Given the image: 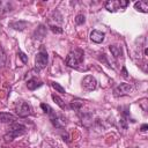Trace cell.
<instances>
[{
    "label": "cell",
    "mask_w": 148,
    "mask_h": 148,
    "mask_svg": "<svg viewBox=\"0 0 148 148\" xmlns=\"http://www.w3.org/2000/svg\"><path fill=\"white\" fill-rule=\"evenodd\" d=\"M83 51L81 49H75L71 51L66 58V65L72 68H77L79 65L83 61Z\"/></svg>",
    "instance_id": "cell-1"
},
{
    "label": "cell",
    "mask_w": 148,
    "mask_h": 148,
    "mask_svg": "<svg viewBox=\"0 0 148 148\" xmlns=\"http://www.w3.org/2000/svg\"><path fill=\"white\" fill-rule=\"evenodd\" d=\"M25 131H27V127H25L24 125L17 124V123H13V124L9 126L7 133L3 135V139H5L6 142H9V141L14 140L16 136L22 135L23 133H25Z\"/></svg>",
    "instance_id": "cell-2"
},
{
    "label": "cell",
    "mask_w": 148,
    "mask_h": 148,
    "mask_svg": "<svg viewBox=\"0 0 148 148\" xmlns=\"http://www.w3.org/2000/svg\"><path fill=\"white\" fill-rule=\"evenodd\" d=\"M47 60H49L47 52H46L44 49H40V51L36 54V58H35V65H36V68H38V69H43V68H45L46 65H47Z\"/></svg>",
    "instance_id": "cell-3"
},
{
    "label": "cell",
    "mask_w": 148,
    "mask_h": 148,
    "mask_svg": "<svg viewBox=\"0 0 148 148\" xmlns=\"http://www.w3.org/2000/svg\"><path fill=\"white\" fill-rule=\"evenodd\" d=\"M132 91H133V86L132 84H130V83H120L113 89V95L116 97H120V96L130 95Z\"/></svg>",
    "instance_id": "cell-4"
},
{
    "label": "cell",
    "mask_w": 148,
    "mask_h": 148,
    "mask_svg": "<svg viewBox=\"0 0 148 148\" xmlns=\"http://www.w3.org/2000/svg\"><path fill=\"white\" fill-rule=\"evenodd\" d=\"M97 87V80L92 75H87L82 80V88L87 91H92Z\"/></svg>",
    "instance_id": "cell-5"
},
{
    "label": "cell",
    "mask_w": 148,
    "mask_h": 148,
    "mask_svg": "<svg viewBox=\"0 0 148 148\" xmlns=\"http://www.w3.org/2000/svg\"><path fill=\"white\" fill-rule=\"evenodd\" d=\"M16 113H17L18 117H22V118L28 117V116L31 114V108H30V105L27 102L21 101L16 105Z\"/></svg>",
    "instance_id": "cell-6"
},
{
    "label": "cell",
    "mask_w": 148,
    "mask_h": 148,
    "mask_svg": "<svg viewBox=\"0 0 148 148\" xmlns=\"http://www.w3.org/2000/svg\"><path fill=\"white\" fill-rule=\"evenodd\" d=\"M104 32L102 31H98V30H92L90 32V39L94 42V43H102L104 40Z\"/></svg>",
    "instance_id": "cell-7"
},
{
    "label": "cell",
    "mask_w": 148,
    "mask_h": 148,
    "mask_svg": "<svg viewBox=\"0 0 148 148\" xmlns=\"http://www.w3.org/2000/svg\"><path fill=\"white\" fill-rule=\"evenodd\" d=\"M16 117L8 112H0V121L1 123H14Z\"/></svg>",
    "instance_id": "cell-8"
},
{
    "label": "cell",
    "mask_w": 148,
    "mask_h": 148,
    "mask_svg": "<svg viewBox=\"0 0 148 148\" xmlns=\"http://www.w3.org/2000/svg\"><path fill=\"white\" fill-rule=\"evenodd\" d=\"M134 8L141 13H148V2L147 1H138L134 3Z\"/></svg>",
    "instance_id": "cell-9"
},
{
    "label": "cell",
    "mask_w": 148,
    "mask_h": 148,
    "mask_svg": "<svg viewBox=\"0 0 148 148\" xmlns=\"http://www.w3.org/2000/svg\"><path fill=\"white\" fill-rule=\"evenodd\" d=\"M27 24H28L27 21H15V22L9 23L10 28H13V29H15V30H18V31H22V30L27 27Z\"/></svg>",
    "instance_id": "cell-10"
},
{
    "label": "cell",
    "mask_w": 148,
    "mask_h": 148,
    "mask_svg": "<svg viewBox=\"0 0 148 148\" xmlns=\"http://www.w3.org/2000/svg\"><path fill=\"white\" fill-rule=\"evenodd\" d=\"M105 8L109 10V12H116L117 9H119L120 8V6H119V1H108V2H105Z\"/></svg>",
    "instance_id": "cell-11"
},
{
    "label": "cell",
    "mask_w": 148,
    "mask_h": 148,
    "mask_svg": "<svg viewBox=\"0 0 148 148\" xmlns=\"http://www.w3.org/2000/svg\"><path fill=\"white\" fill-rule=\"evenodd\" d=\"M42 84H43V83L39 82V81H37V79H35V77L30 79V80L27 82V87H28L29 90H35V89H37L38 87H40Z\"/></svg>",
    "instance_id": "cell-12"
},
{
    "label": "cell",
    "mask_w": 148,
    "mask_h": 148,
    "mask_svg": "<svg viewBox=\"0 0 148 148\" xmlns=\"http://www.w3.org/2000/svg\"><path fill=\"white\" fill-rule=\"evenodd\" d=\"M45 32H46V28H44V25H39L35 31V35H34L35 39H42L45 36Z\"/></svg>",
    "instance_id": "cell-13"
},
{
    "label": "cell",
    "mask_w": 148,
    "mask_h": 148,
    "mask_svg": "<svg viewBox=\"0 0 148 148\" xmlns=\"http://www.w3.org/2000/svg\"><path fill=\"white\" fill-rule=\"evenodd\" d=\"M83 105V102L82 101H80V99H76V101H72L71 103H69V108L72 109V110H74V111H79L80 109H81V106Z\"/></svg>",
    "instance_id": "cell-14"
},
{
    "label": "cell",
    "mask_w": 148,
    "mask_h": 148,
    "mask_svg": "<svg viewBox=\"0 0 148 148\" xmlns=\"http://www.w3.org/2000/svg\"><path fill=\"white\" fill-rule=\"evenodd\" d=\"M109 49H110V51H111V53H112V56L114 58H118L121 54V49L119 46H117V45H110Z\"/></svg>",
    "instance_id": "cell-15"
},
{
    "label": "cell",
    "mask_w": 148,
    "mask_h": 148,
    "mask_svg": "<svg viewBox=\"0 0 148 148\" xmlns=\"http://www.w3.org/2000/svg\"><path fill=\"white\" fill-rule=\"evenodd\" d=\"M52 99H53V101L56 102V104H57V105H59V106H60L62 110H65V109L67 108V106H66V104L64 103V101H62V99H61L59 96H57L56 94H53V95H52Z\"/></svg>",
    "instance_id": "cell-16"
},
{
    "label": "cell",
    "mask_w": 148,
    "mask_h": 148,
    "mask_svg": "<svg viewBox=\"0 0 148 148\" xmlns=\"http://www.w3.org/2000/svg\"><path fill=\"white\" fill-rule=\"evenodd\" d=\"M40 108H42V109H43V111H44V112H45L46 114H49L50 117H51L52 114H54V113H56V112L53 111V109H52V108H51V106H50L49 104L42 103V104H40Z\"/></svg>",
    "instance_id": "cell-17"
},
{
    "label": "cell",
    "mask_w": 148,
    "mask_h": 148,
    "mask_svg": "<svg viewBox=\"0 0 148 148\" xmlns=\"http://www.w3.org/2000/svg\"><path fill=\"white\" fill-rule=\"evenodd\" d=\"M6 64V53L3 51V49L0 46V68L3 67Z\"/></svg>",
    "instance_id": "cell-18"
},
{
    "label": "cell",
    "mask_w": 148,
    "mask_h": 148,
    "mask_svg": "<svg viewBox=\"0 0 148 148\" xmlns=\"http://www.w3.org/2000/svg\"><path fill=\"white\" fill-rule=\"evenodd\" d=\"M52 87L56 89V91H58V92H61V94H65L66 91H65V88L62 87V86H60V83H58V82H52Z\"/></svg>",
    "instance_id": "cell-19"
},
{
    "label": "cell",
    "mask_w": 148,
    "mask_h": 148,
    "mask_svg": "<svg viewBox=\"0 0 148 148\" xmlns=\"http://www.w3.org/2000/svg\"><path fill=\"white\" fill-rule=\"evenodd\" d=\"M84 21H86V17H84V15L83 14H77L76 15V17H75V23L76 24H83L84 23Z\"/></svg>",
    "instance_id": "cell-20"
},
{
    "label": "cell",
    "mask_w": 148,
    "mask_h": 148,
    "mask_svg": "<svg viewBox=\"0 0 148 148\" xmlns=\"http://www.w3.org/2000/svg\"><path fill=\"white\" fill-rule=\"evenodd\" d=\"M17 56H18V58L22 60V62H23V64H27V62H28V57L25 56V53H23L22 51H18Z\"/></svg>",
    "instance_id": "cell-21"
},
{
    "label": "cell",
    "mask_w": 148,
    "mask_h": 148,
    "mask_svg": "<svg viewBox=\"0 0 148 148\" xmlns=\"http://www.w3.org/2000/svg\"><path fill=\"white\" fill-rule=\"evenodd\" d=\"M50 29H51V31L54 32V34H61V32H62V29H61L60 27H57V25H50Z\"/></svg>",
    "instance_id": "cell-22"
},
{
    "label": "cell",
    "mask_w": 148,
    "mask_h": 148,
    "mask_svg": "<svg viewBox=\"0 0 148 148\" xmlns=\"http://www.w3.org/2000/svg\"><path fill=\"white\" fill-rule=\"evenodd\" d=\"M128 3H130L128 1H124V0H120V1H119V6H120V9H121V8H125V7H127V6H128Z\"/></svg>",
    "instance_id": "cell-23"
},
{
    "label": "cell",
    "mask_w": 148,
    "mask_h": 148,
    "mask_svg": "<svg viewBox=\"0 0 148 148\" xmlns=\"http://www.w3.org/2000/svg\"><path fill=\"white\" fill-rule=\"evenodd\" d=\"M121 75H123L124 77H128V73H127L126 67H123V68H121Z\"/></svg>",
    "instance_id": "cell-24"
},
{
    "label": "cell",
    "mask_w": 148,
    "mask_h": 148,
    "mask_svg": "<svg viewBox=\"0 0 148 148\" xmlns=\"http://www.w3.org/2000/svg\"><path fill=\"white\" fill-rule=\"evenodd\" d=\"M120 123H121V125H123V127L124 128H127V124H126V119L123 117L121 119H120Z\"/></svg>",
    "instance_id": "cell-25"
},
{
    "label": "cell",
    "mask_w": 148,
    "mask_h": 148,
    "mask_svg": "<svg viewBox=\"0 0 148 148\" xmlns=\"http://www.w3.org/2000/svg\"><path fill=\"white\" fill-rule=\"evenodd\" d=\"M147 128H148V125H147V124H143V125L141 126V128H140V130H141L142 132H146V131H147Z\"/></svg>",
    "instance_id": "cell-26"
},
{
    "label": "cell",
    "mask_w": 148,
    "mask_h": 148,
    "mask_svg": "<svg viewBox=\"0 0 148 148\" xmlns=\"http://www.w3.org/2000/svg\"><path fill=\"white\" fill-rule=\"evenodd\" d=\"M145 56H148V49L147 47L145 49Z\"/></svg>",
    "instance_id": "cell-27"
}]
</instances>
